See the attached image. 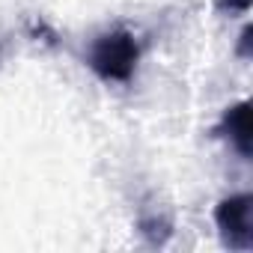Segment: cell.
<instances>
[{
    "instance_id": "obj_2",
    "label": "cell",
    "mask_w": 253,
    "mask_h": 253,
    "mask_svg": "<svg viewBox=\"0 0 253 253\" xmlns=\"http://www.w3.org/2000/svg\"><path fill=\"white\" fill-rule=\"evenodd\" d=\"M250 197L241 194V197H232V200H223L217 206V226L226 238V244L232 247H241L247 250L250 247Z\"/></svg>"
},
{
    "instance_id": "obj_3",
    "label": "cell",
    "mask_w": 253,
    "mask_h": 253,
    "mask_svg": "<svg viewBox=\"0 0 253 253\" xmlns=\"http://www.w3.org/2000/svg\"><path fill=\"white\" fill-rule=\"evenodd\" d=\"M223 125H226L232 143L238 146V152L247 158V155H250V104L241 101L238 107H232V110L223 116Z\"/></svg>"
},
{
    "instance_id": "obj_1",
    "label": "cell",
    "mask_w": 253,
    "mask_h": 253,
    "mask_svg": "<svg viewBox=\"0 0 253 253\" xmlns=\"http://www.w3.org/2000/svg\"><path fill=\"white\" fill-rule=\"evenodd\" d=\"M137 57H140V48L134 36L125 30L104 33L89 48V66L104 81H128L137 66Z\"/></svg>"
}]
</instances>
